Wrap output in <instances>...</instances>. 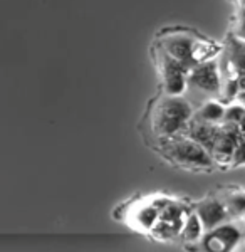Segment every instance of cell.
Listing matches in <instances>:
<instances>
[{
	"label": "cell",
	"mask_w": 245,
	"mask_h": 252,
	"mask_svg": "<svg viewBox=\"0 0 245 252\" xmlns=\"http://www.w3.org/2000/svg\"><path fill=\"white\" fill-rule=\"evenodd\" d=\"M240 2H242V3H244V5H245V0H240Z\"/></svg>",
	"instance_id": "obj_16"
},
{
	"label": "cell",
	"mask_w": 245,
	"mask_h": 252,
	"mask_svg": "<svg viewBox=\"0 0 245 252\" xmlns=\"http://www.w3.org/2000/svg\"><path fill=\"white\" fill-rule=\"evenodd\" d=\"M203 223L200 220V217L197 215V212H191L186 215L185 225L182 229V235L186 242H197L203 237Z\"/></svg>",
	"instance_id": "obj_10"
},
{
	"label": "cell",
	"mask_w": 245,
	"mask_h": 252,
	"mask_svg": "<svg viewBox=\"0 0 245 252\" xmlns=\"http://www.w3.org/2000/svg\"><path fill=\"white\" fill-rule=\"evenodd\" d=\"M228 210V215H234V217H244L245 215V192H237L230 193L227 197V200L223 202Z\"/></svg>",
	"instance_id": "obj_12"
},
{
	"label": "cell",
	"mask_w": 245,
	"mask_h": 252,
	"mask_svg": "<svg viewBox=\"0 0 245 252\" xmlns=\"http://www.w3.org/2000/svg\"><path fill=\"white\" fill-rule=\"evenodd\" d=\"M197 215L200 217V220H202L203 227H205L207 230H214L215 227L222 225V223L227 220V217H230L225 204L218 200L202 202V204L197 207Z\"/></svg>",
	"instance_id": "obj_8"
},
{
	"label": "cell",
	"mask_w": 245,
	"mask_h": 252,
	"mask_svg": "<svg viewBox=\"0 0 245 252\" xmlns=\"http://www.w3.org/2000/svg\"><path fill=\"white\" fill-rule=\"evenodd\" d=\"M235 97H237V101L240 103V106L245 108V89H242V91H239V94H237Z\"/></svg>",
	"instance_id": "obj_14"
},
{
	"label": "cell",
	"mask_w": 245,
	"mask_h": 252,
	"mask_svg": "<svg viewBox=\"0 0 245 252\" xmlns=\"http://www.w3.org/2000/svg\"><path fill=\"white\" fill-rule=\"evenodd\" d=\"M232 252H245V242H240L239 246H237Z\"/></svg>",
	"instance_id": "obj_15"
},
{
	"label": "cell",
	"mask_w": 245,
	"mask_h": 252,
	"mask_svg": "<svg viewBox=\"0 0 245 252\" xmlns=\"http://www.w3.org/2000/svg\"><path fill=\"white\" fill-rule=\"evenodd\" d=\"M240 239L242 235L237 227L222 223L203 235V247L207 252H232L240 244Z\"/></svg>",
	"instance_id": "obj_6"
},
{
	"label": "cell",
	"mask_w": 245,
	"mask_h": 252,
	"mask_svg": "<svg viewBox=\"0 0 245 252\" xmlns=\"http://www.w3.org/2000/svg\"><path fill=\"white\" fill-rule=\"evenodd\" d=\"M188 83L191 86L202 89L207 93H214L220 88V74L218 67L214 61L200 63L188 72Z\"/></svg>",
	"instance_id": "obj_7"
},
{
	"label": "cell",
	"mask_w": 245,
	"mask_h": 252,
	"mask_svg": "<svg viewBox=\"0 0 245 252\" xmlns=\"http://www.w3.org/2000/svg\"><path fill=\"white\" fill-rule=\"evenodd\" d=\"M225 109L220 103H215V101H210V103L203 104V108L200 109L198 113V118L203 121V123H210V125H215L218 121H222L225 118Z\"/></svg>",
	"instance_id": "obj_11"
},
{
	"label": "cell",
	"mask_w": 245,
	"mask_h": 252,
	"mask_svg": "<svg viewBox=\"0 0 245 252\" xmlns=\"http://www.w3.org/2000/svg\"><path fill=\"white\" fill-rule=\"evenodd\" d=\"M160 72L163 79V86L168 96H182L186 89L190 69L183 66L180 61L171 58L168 52L160 51Z\"/></svg>",
	"instance_id": "obj_3"
},
{
	"label": "cell",
	"mask_w": 245,
	"mask_h": 252,
	"mask_svg": "<svg viewBox=\"0 0 245 252\" xmlns=\"http://www.w3.org/2000/svg\"><path fill=\"white\" fill-rule=\"evenodd\" d=\"M234 34L239 40L245 42V9L242 10V14L237 17L235 24H234Z\"/></svg>",
	"instance_id": "obj_13"
},
{
	"label": "cell",
	"mask_w": 245,
	"mask_h": 252,
	"mask_svg": "<svg viewBox=\"0 0 245 252\" xmlns=\"http://www.w3.org/2000/svg\"><path fill=\"white\" fill-rule=\"evenodd\" d=\"M161 204L163 202H153V204L143 205L134 214V222L145 230H153L154 225L160 220L161 214Z\"/></svg>",
	"instance_id": "obj_9"
},
{
	"label": "cell",
	"mask_w": 245,
	"mask_h": 252,
	"mask_svg": "<svg viewBox=\"0 0 245 252\" xmlns=\"http://www.w3.org/2000/svg\"><path fill=\"white\" fill-rule=\"evenodd\" d=\"M191 106L182 96H165L154 104L151 125L158 136L171 138L188 125Z\"/></svg>",
	"instance_id": "obj_1"
},
{
	"label": "cell",
	"mask_w": 245,
	"mask_h": 252,
	"mask_svg": "<svg viewBox=\"0 0 245 252\" xmlns=\"http://www.w3.org/2000/svg\"><path fill=\"white\" fill-rule=\"evenodd\" d=\"M197 40L188 37L186 34H170L166 37H163L161 49L165 52H168L171 58L186 66L188 69L197 66L195 61V51H197Z\"/></svg>",
	"instance_id": "obj_4"
},
{
	"label": "cell",
	"mask_w": 245,
	"mask_h": 252,
	"mask_svg": "<svg viewBox=\"0 0 245 252\" xmlns=\"http://www.w3.org/2000/svg\"><path fill=\"white\" fill-rule=\"evenodd\" d=\"M185 220H186L185 212H183V209L178 204L163 202L160 220H158V223L154 225V229L151 232L160 239H168L171 235L182 234Z\"/></svg>",
	"instance_id": "obj_5"
},
{
	"label": "cell",
	"mask_w": 245,
	"mask_h": 252,
	"mask_svg": "<svg viewBox=\"0 0 245 252\" xmlns=\"http://www.w3.org/2000/svg\"><path fill=\"white\" fill-rule=\"evenodd\" d=\"M165 152L171 160L190 168H203L212 165L210 152L191 138H175L165 145Z\"/></svg>",
	"instance_id": "obj_2"
}]
</instances>
